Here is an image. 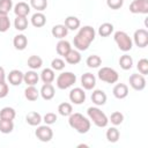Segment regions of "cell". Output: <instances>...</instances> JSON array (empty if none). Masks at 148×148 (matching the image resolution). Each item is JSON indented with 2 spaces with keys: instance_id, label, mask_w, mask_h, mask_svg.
Segmentation results:
<instances>
[{
  "instance_id": "obj_1",
  "label": "cell",
  "mask_w": 148,
  "mask_h": 148,
  "mask_svg": "<svg viewBox=\"0 0 148 148\" xmlns=\"http://www.w3.org/2000/svg\"><path fill=\"white\" fill-rule=\"evenodd\" d=\"M95 36H96V31L92 27L84 25V27L80 28L79 32L75 35V37L73 39L75 49L77 51H86L90 46L91 42H94Z\"/></svg>"
},
{
  "instance_id": "obj_2",
  "label": "cell",
  "mask_w": 148,
  "mask_h": 148,
  "mask_svg": "<svg viewBox=\"0 0 148 148\" xmlns=\"http://www.w3.org/2000/svg\"><path fill=\"white\" fill-rule=\"evenodd\" d=\"M68 124L72 128H74L77 133L80 134H86L89 132L90 130V126H91V123H90V119H88L87 117H84L83 114L79 113V112H75V113H72L68 116Z\"/></svg>"
},
{
  "instance_id": "obj_3",
  "label": "cell",
  "mask_w": 148,
  "mask_h": 148,
  "mask_svg": "<svg viewBox=\"0 0 148 148\" xmlns=\"http://www.w3.org/2000/svg\"><path fill=\"white\" fill-rule=\"evenodd\" d=\"M87 114L89 117V119L97 126V127H105L109 123V118L106 117V114L98 108L96 106H90L87 110Z\"/></svg>"
},
{
  "instance_id": "obj_4",
  "label": "cell",
  "mask_w": 148,
  "mask_h": 148,
  "mask_svg": "<svg viewBox=\"0 0 148 148\" xmlns=\"http://www.w3.org/2000/svg\"><path fill=\"white\" fill-rule=\"evenodd\" d=\"M113 39L118 46V49L123 52H128L132 50V46H133V42L131 39V37L125 32V31H116L114 35H113Z\"/></svg>"
},
{
  "instance_id": "obj_5",
  "label": "cell",
  "mask_w": 148,
  "mask_h": 148,
  "mask_svg": "<svg viewBox=\"0 0 148 148\" xmlns=\"http://www.w3.org/2000/svg\"><path fill=\"white\" fill-rule=\"evenodd\" d=\"M76 82V75L72 72H64L61 74L58 75L57 77V87L61 90H65L69 87H72L74 83Z\"/></svg>"
},
{
  "instance_id": "obj_6",
  "label": "cell",
  "mask_w": 148,
  "mask_h": 148,
  "mask_svg": "<svg viewBox=\"0 0 148 148\" xmlns=\"http://www.w3.org/2000/svg\"><path fill=\"white\" fill-rule=\"evenodd\" d=\"M97 76L101 81L106 82V83H116L119 79V74L116 69L111 68V67H102L98 73Z\"/></svg>"
},
{
  "instance_id": "obj_7",
  "label": "cell",
  "mask_w": 148,
  "mask_h": 148,
  "mask_svg": "<svg viewBox=\"0 0 148 148\" xmlns=\"http://www.w3.org/2000/svg\"><path fill=\"white\" fill-rule=\"evenodd\" d=\"M36 138L42 142H49L53 138V131L49 125H38L35 131Z\"/></svg>"
},
{
  "instance_id": "obj_8",
  "label": "cell",
  "mask_w": 148,
  "mask_h": 148,
  "mask_svg": "<svg viewBox=\"0 0 148 148\" xmlns=\"http://www.w3.org/2000/svg\"><path fill=\"white\" fill-rule=\"evenodd\" d=\"M133 40L138 47H141V49L146 47L148 45V31L146 29L135 30L133 35Z\"/></svg>"
},
{
  "instance_id": "obj_9",
  "label": "cell",
  "mask_w": 148,
  "mask_h": 148,
  "mask_svg": "<svg viewBox=\"0 0 148 148\" xmlns=\"http://www.w3.org/2000/svg\"><path fill=\"white\" fill-rule=\"evenodd\" d=\"M130 12L133 14H148V0H133L130 5Z\"/></svg>"
},
{
  "instance_id": "obj_10",
  "label": "cell",
  "mask_w": 148,
  "mask_h": 148,
  "mask_svg": "<svg viewBox=\"0 0 148 148\" xmlns=\"http://www.w3.org/2000/svg\"><path fill=\"white\" fill-rule=\"evenodd\" d=\"M128 82L134 90L140 91L146 88V79H145V75L142 74H132L128 79Z\"/></svg>"
},
{
  "instance_id": "obj_11",
  "label": "cell",
  "mask_w": 148,
  "mask_h": 148,
  "mask_svg": "<svg viewBox=\"0 0 148 148\" xmlns=\"http://www.w3.org/2000/svg\"><path fill=\"white\" fill-rule=\"evenodd\" d=\"M69 99L74 104H77V105L82 104L86 101V92H84V90L82 88H79V87L72 89L69 91Z\"/></svg>"
},
{
  "instance_id": "obj_12",
  "label": "cell",
  "mask_w": 148,
  "mask_h": 148,
  "mask_svg": "<svg viewBox=\"0 0 148 148\" xmlns=\"http://www.w3.org/2000/svg\"><path fill=\"white\" fill-rule=\"evenodd\" d=\"M81 86L86 90H91L96 86V77L91 73H84L81 76Z\"/></svg>"
},
{
  "instance_id": "obj_13",
  "label": "cell",
  "mask_w": 148,
  "mask_h": 148,
  "mask_svg": "<svg viewBox=\"0 0 148 148\" xmlns=\"http://www.w3.org/2000/svg\"><path fill=\"white\" fill-rule=\"evenodd\" d=\"M23 74L20 69H13L9 72L7 79H8V82L12 84V86H20L22 82H23Z\"/></svg>"
},
{
  "instance_id": "obj_14",
  "label": "cell",
  "mask_w": 148,
  "mask_h": 148,
  "mask_svg": "<svg viewBox=\"0 0 148 148\" xmlns=\"http://www.w3.org/2000/svg\"><path fill=\"white\" fill-rule=\"evenodd\" d=\"M112 94L116 98L118 99H124L127 97L128 95V87L127 84L125 83H117L114 87H113V90H112Z\"/></svg>"
},
{
  "instance_id": "obj_15",
  "label": "cell",
  "mask_w": 148,
  "mask_h": 148,
  "mask_svg": "<svg viewBox=\"0 0 148 148\" xmlns=\"http://www.w3.org/2000/svg\"><path fill=\"white\" fill-rule=\"evenodd\" d=\"M39 95L43 97V99L45 101H50L56 95V90H54V87L51 84V83H44L40 88V91H39Z\"/></svg>"
},
{
  "instance_id": "obj_16",
  "label": "cell",
  "mask_w": 148,
  "mask_h": 148,
  "mask_svg": "<svg viewBox=\"0 0 148 148\" xmlns=\"http://www.w3.org/2000/svg\"><path fill=\"white\" fill-rule=\"evenodd\" d=\"M106 94L103 91V90H101V89H96V90H94L92 91V94H91V101H92V103L95 104V105H97V106H101V105H104L105 103H106Z\"/></svg>"
},
{
  "instance_id": "obj_17",
  "label": "cell",
  "mask_w": 148,
  "mask_h": 148,
  "mask_svg": "<svg viewBox=\"0 0 148 148\" xmlns=\"http://www.w3.org/2000/svg\"><path fill=\"white\" fill-rule=\"evenodd\" d=\"M13 10H14V14L16 16H28L29 13H30V6L27 2L21 1V2H17L14 6Z\"/></svg>"
},
{
  "instance_id": "obj_18",
  "label": "cell",
  "mask_w": 148,
  "mask_h": 148,
  "mask_svg": "<svg viewBox=\"0 0 148 148\" xmlns=\"http://www.w3.org/2000/svg\"><path fill=\"white\" fill-rule=\"evenodd\" d=\"M13 45H14V47L16 50L23 51L27 47V45H28V38H27V36L23 35V34L16 35L14 37V39H13Z\"/></svg>"
},
{
  "instance_id": "obj_19",
  "label": "cell",
  "mask_w": 148,
  "mask_h": 148,
  "mask_svg": "<svg viewBox=\"0 0 148 148\" xmlns=\"http://www.w3.org/2000/svg\"><path fill=\"white\" fill-rule=\"evenodd\" d=\"M30 20H31V24L35 28H42L46 24V16L42 12H36L35 14H32Z\"/></svg>"
},
{
  "instance_id": "obj_20",
  "label": "cell",
  "mask_w": 148,
  "mask_h": 148,
  "mask_svg": "<svg viewBox=\"0 0 148 148\" xmlns=\"http://www.w3.org/2000/svg\"><path fill=\"white\" fill-rule=\"evenodd\" d=\"M51 34L53 37L58 38V39H62L67 36L68 34V29L65 27V24H56L52 27V30H51Z\"/></svg>"
},
{
  "instance_id": "obj_21",
  "label": "cell",
  "mask_w": 148,
  "mask_h": 148,
  "mask_svg": "<svg viewBox=\"0 0 148 148\" xmlns=\"http://www.w3.org/2000/svg\"><path fill=\"white\" fill-rule=\"evenodd\" d=\"M72 46H71V43L68 40H65V39H60L57 45H56V50H57V53L61 57H65L69 51H71Z\"/></svg>"
},
{
  "instance_id": "obj_22",
  "label": "cell",
  "mask_w": 148,
  "mask_h": 148,
  "mask_svg": "<svg viewBox=\"0 0 148 148\" xmlns=\"http://www.w3.org/2000/svg\"><path fill=\"white\" fill-rule=\"evenodd\" d=\"M25 121L30 126H38L43 121V117L36 111H31L25 116Z\"/></svg>"
},
{
  "instance_id": "obj_23",
  "label": "cell",
  "mask_w": 148,
  "mask_h": 148,
  "mask_svg": "<svg viewBox=\"0 0 148 148\" xmlns=\"http://www.w3.org/2000/svg\"><path fill=\"white\" fill-rule=\"evenodd\" d=\"M39 80L38 74L32 69V71H28L27 73L23 74V82L27 86H35Z\"/></svg>"
},
{
  "instance_id": "obj_24",
  "label": "cell",
  "mask_w": 148,
  "mask_h": 148,
  "mask_svg": "<svg viewBox=\"0 0 148 148\" xmlns=\"http://www.w3.org/2000/svg\"><path fill=\"white\" fill-rule=\"evenodd\" d=\"M64 58H65L66 62H68L71 65H76V64H79L81 61V54H80V52L77 50H73V49H71V51Z\"/></svg>"
},
{
  "instance_id": "obj_25",
  "label": "cell",
  "mask_w": 148,
  "mask_h": 148,
  "mask_svg": "<svg viewBox=\"0 0 148 148\" xmlns=\"http://www.w3.org/2000/svg\"><path fill=\"white\" fill-rule=\"evenodd\" d=\"M24 97L28 101L34 102L39 97V91L37 90V88L35 86H28L25 88V90H24Z\"/></svg>"
},
{
  "instance_id": "obj_26",
  "label": "cell",
  "mask_w": 148,
  "mask_h": 148,
  "mask_svg": "<svg viewBox=\"0 0 148 148\" xmlns=\"http://www.w3.org/2000/svg\"><path fill=\"white\" fill-rule=\"evenodd\" d=\"M56 79L54 75V71L52 68H44L40 73V80L44 83H52Z\"/></svg>"
},
{
  "instance_id": "obj_27",
  "label": "cell",
  "mask_w": 148,
  "mask_h": 148,
  "mask_svg": "<svg viewBox=\"0 0 148 148\" xmlns=\"http://www.w3.org/2000/svg\"><path fill=\"white\" fill-rule=\"evenodd\" d=\"M16 117V111L15 109L10 106H5L0 110V119H7V120H14Z\"/></svg>"
},
{
  "instance_id": "obj_28",
  "label": "cell",
  "mask_w": 148,
  "mask_h": 148,
  "mask_svg": "<svg viewBox=\"0 0 148 148\" xmlns=\"http://www.w3.org/2000/svg\"><path fill=\"white\" fill-rule=\"evenodd\" d=\"M80 24L81 22L76 16H67L65 18V27L68 30H76L80 28Z\"/></svg>"
},
{
  "instance_id": "obj_29",
  "label": "cell",
  "mask_w": 148,
  "mask_h": 148,
  "mask_svg": "<svg viewBox=\"0 0 148 148\" xmlns=\"http://www.w3.org/2000/svg\"><path fill=\"white\" fill-rule=\"evenodd\" d=\"M113 24L112 23H109V22H105V23H102L98 28V35L101 37H108L110 36L112 32H113Z\"/></svg>"
},
{
  "instance_id": "obj_30",
  "label": "cell",
  "mask_w": 148,
  "mask_h": 148,
  "mask_svg": "<svg viewBox=\"0 0 148 148\" xmlns=\"http://www.w3.org/2000/svg\"><path fill=\"white\" fill-rule=\"evenodd\" d=\"M14 27L18 31H24L28 28V18L27 16H16L14 20Z\"/></svg>"
},
{
  "instance_id": "obj_31",
  "label": "cell",
  "mask_w": 148,
  "mask_h": 148,
  "mask_svg": "<svg viewBox=\"0 0 148 148\" xmlns=\"http://www.w3.org/2000/svg\"><path fill=\"white\" fill-rule=\"evenodd\" d=\"M28 66L31 68V69H38L42 67L43 65V59L39 57V56H30L28 58V61H27Z\"/></svg>"
},
{
  "instance_id": "obj_32",
  "label": "cell",
  "mask_w": 148,
  "mask_h": 148,
  "mask_svg": "<svg viewBox=\"0 0 148 148\" xmlns=\"http://www.w3.org/2000/svg\"><path fill=\"white\" fill-rule=\"evenodd\" d=\"M14 130V123L13 120L7 119H0V132L3 134H9Z\"/></svg>"
},
{
  "instance_id": "obj_33",
  "label": "cell",
  "mask_w": 148,
  "mask_h": 148,
  "mask_svg": "<svg viewBox=\"0 0 148 148\" xmlns=\"http://www.w3.org/2000/svg\"><path fill=\"white\" fill-rule=\"evenodd\" d=\"M119 65L124 71H128L133 67V59L128 54H124L119 58Z\"/></svg>"
},
{
  "instance_id": "obj_34",
  "label": "cell",
  "mask_w": 148,
  "mask_h": 148,
  "mask_svg": "<svg viewBox=\"0 0 148 148\" xmlns=\"http://www.w3.org/2000/svg\"><path fill=\"white\" fill-rule=\"evenodd\" d=\"M86 64H87V66L89 68H97V67H99L102 65V59L97 54H91V56H89L87 58Z\"/></svg>"
},
{
  "instance_id": "obj_35",
  "label": "cell",
  "mask_w": 148,
  "mask_h": 148,
  "mask_svg": "<svg viewBox=\"0 0 148 148\" xmlns=\"http://www.w3.org/2000/svg\"><path fill=\"white\" fill-rule=\"evenodd\" d=\"M58 112H59V114H61L64 117H68L69 114L73 113V106L71 103H67V102L60 103L58 106Z\"/></svg>"
},
{
  "instance_id": "obj_36",
  "label": "cell",
  "mask_w": 148,
  "mask_h": 148,
  "mask_svg": "<svg viewBox=\"0 0 148 148\" xmlns=\"http://www.w3.org/2000/svg\"><path fill=\"white\" fill-rule=\"evenodd\" d=\"M105 135H106V139H108L109 142L114 143V142H117V141L119 140L120 133H119L118 128H116V127H110V128L106 131V134H105Z\"/></svg>"
},
{
  "instance_id": "obj_37",
  "label": "cell",
  "mask_w": 148,
  "mask_h": 148,
  "mask_svg": "<svg viewBox=\"0 0 148 148\" xmlns=\"http://www.w3.org/2000/svg\"><path fill=\"white\" fill-rule=\"evenodd\" d=\"M10 28V20L8 14L0 13V32H6Z\"/></svg>"
},
{
  "instance_id": "obj_38",
  "label": "cell",
  "mask_w": 148,
  "mask_h": 148,
  "mask_svg": "<svg viewBox=\"0 0 148 148\" xmlns=\"http://www.w3.org/2000/svg\"><path fill=\"white\" fill-rule=\"evenodd\" d=\"M30 7L37 12H43L47 7V0H30Z\"/></svg>"
},
{
  "instance_id": "obj_39",
  "label": "cell",
  "mask_w": 148,
  "mask_h": 148,
  "mask_svg": "<svg viewBox=\"0 0 148 148\" xmlns=\"http://www.w3.org/2000/svg\"><path fill=\"white\" fill-rule=\"evenodd\" d=\"M109 121H111V124H113L114 126H118L124 121V114L119 111H114L111 113Z\"/></svg>"
},
{
  "instance_id": "obj_40",
  "label": "cell",
  "mask_w": 148,
  "mask_h": 148,
  "mask_svg": "<svg viewBox=\"0 0 148 148\" xmlns=\"http://www.w3.org/2000/svg\"><path fill=\"white\" fill-rule=\"evenodd\" d=\"M136 68L139 71L140 74L142 75H147L148 74V60L146 58H142L138 61V65H136Z\"/></svg>"
},
{
  "instance_id": "obj_41",
  "label": "cell",
  "mask_w": 148,
  "mask_h": 148,
  "mask_svg": "<svg viewBox=\"0 0 148 148\" xmlns=\"http://www.w3.org/2000/svg\"><path fill=\"white\" fill-rule=\"evenodd\" d=\"M13 9V0H0V13L8 14Z\"/></svg>"
},
{
  "instance_id": "obj_42",
  "label": "cell",
  "mask_w": 148,
  "mask_h": 148,
  "mask_svg": "<svg viewBox=\"0 0 148 148\" xmlns=\"http://www.w3.org/2000/svg\"><path fill=\"white\" fill-rule=\"evenodd\" d=\"M65 61L60 58H54L52 61H51V68L53 71H62L65 68Z\"/></svg>"
},
{
  "instance_id": "obj_43",
  "label": "cell",
  "mask_w": 148,
  "mask_h": 148,
  "mask_svg": "<svg viewBox=\"0 0 148 148\" xmlns=\"http://www.w3.org/2000/svg\"><path fill=\"white\" fill-rule=\"evenodd\" d=\"M43 121L46 124V125H52L57 121V114L53 113V112H47L44 117H43Z\"/></svg>"
},
{
  "instance_id": "obj_44",
  "label": "cell",
  "mask_w": 148,
  "mask_h": 148,
  "mask_svg": "<svg viewBox=\"0 0 148 148\" xmlns=\"http://www.w3.org/2000/svg\"><path fill=\"white\" fill-rule=\"evenodd\" d=\"M106 5L111 9H119L124 5V0H106Z\"/></svg>"
},
{
  "instance_id": "obj_45",
  "label": "cell",
  "mask_w": 148,
  "mask_h": 148,
  "mask_svg": "<svg viewBox=\"0 0 148 148\" xmlns=\"http://www.w3.org/2000/svg\"><path fill=\"white\" fill-rule=\"evenodd\" d=\"M8 91H9V88H8V84L6 82H1L0 83V98H3L8 95Z\"/></svg>"
},
{
  "instance_id": "obj_46",
  "label": "cell",
  "mask_w": 148,
  "mask_h": 148,
  "mask_svg": "<svg viewBox=\"0 0 148 148\" xmlns=\"http://www.w3.org/2000/svg\"><path fill=\"white\" fill-rule=\"evenodd\" d=\"M1 82H6V73H5V68L0 66V83Z\"/></svg>"
},
{
  "instance_id": "obj_47",
  "label": "cell",
  "mask_w": 148,
  "mask_h": 148,
  "mask_svg": "<svg viewBox=\"0 0 148 148\" xmlns=\"http://www.w3.org/2000/svg\"><path fill=\"white\" fill-rule=\"evenodd\" d=\"M81 147H88V145H83V143H81V145H77V148H81Z\"/></svg>"
}]
</instances>
